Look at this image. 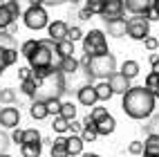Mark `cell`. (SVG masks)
Listing matches in <instances>:
<instances>
[{
	"instance_id": "obj_1",
	"label": "cell",
	"mask_w": 159,
	"mask_h": 157,
	"mask_svg": "<svg viewBox=\"0 0 159 157\" xmlns=\"http://www.w3.org/2000/svg\"><path fill=\"white\" fill-rule=\"evenodd\" d=\"M155 94L148 90L146 85H132L128 92L123 94L121 110L128 114L130 119H150L155 114Z\"/></svg>"
},
{
	"instance_id": "obj_2",
	"label": "cell",
	"mask_w": 159,
	"mask_h": 157,
	"mask_svg": "<svg viewBox=\"0 0 159 157\" xmlns=\"http://www.w3.org/2000/svg\"><path fill=\"white\" fill-rule=\"evenodd\" d=\"M54 54H56V43L52 38H43V40H38L36 49L27 56V63L31 67V76L36 81H43L45 76H49L54 72L52 70V56Z\"/></svg>"
},
{
	"instance_id": "obj_3",
	"label": "cell",
	"mask_w": 159,
	"mask_h": 157,
	"mask_svg": "<svg viewBox=\"0 0 159 157\" xmlns=\"http://www.w3.org/2000/svg\"><path fill=\"white\" fill-rule=\"evenodd\" d=\"M112 72H116V58L114 54L105 52L99 56H90V65H88V74L94 79H108Z\"/></svg>"
},
{
	"instance_id": "obj_4",
	"label": "cell",
	"mask_w": 159,
	"mask_h": 157,
	"mask_svg": "<svg viewBox=\"0 0 159 157\" xmlns=\"http://www.w3.org/2000/svg\"><path fill=\"white\" fill-rule=\"evenodd\" d=\"M103 29H90L85 36H83V54L88 56H99V54H105L108 49V38H105Z\"/></svg>"
},
{
	"instance_id": "obj_5",
	"label": "cell",
	"mask_w": 159,
	"mask_h": 157,
	"mask_svg": "<svg viewBox=\"0 0 159 157\" xmlns=\"http://www.w3.org/2000/svg\"><path fill=\"white\" fill-rule=\"evenodd\" d=\"M23 23H25V27L38 31V29H45L49 25V16H47L43 5H29L23 12Z\"/></svg>"
},
{
	"instance_id": "obj_6",
	"label": "cell",
	"mask_w": 159,
	"mask_h": 157,
	"mask_svg": "<svg viewBox=\"0 0 159 157\" xmlns=\"http://www.w3.org/2000/svg\"><path fill=\"white\" fill-rule=\"evenodd\" d=\"M125 36H130L132 40H143L150 36V20L146 16H132L128 18V29H125Z\"/></svg>"
},
{
	"instance_id": "obj_7",
	"label": "cell",
	"mask_w": 159,
	"mask_h": 157,
	"mask_svg": "<svg viewBox=\"0 0 159 157\" xmlns=\"http://www.w3.org/2000/svg\"><path fill=\"white\" fill-rule=\"evenodd\" d=\"M125 14V5L123 0H103V9H101V16L103 20H116V18H123Z\"/></svg>"
},
{
	"instance_id": "obj_8",
	"label": "cell",
	"mask_w": 159,
	"mask_h": 157,
	"mask_svg": "<svg viewBox=\"0 0 159 157\" xmlns=\"http://www.w3.org/2000/svg\"><path fill=\"white\" fill-rule=\"evenodd\" d=\"M125 12H130L132 16H148V12H152L155 0H123Z\"/></svg>"
},
{
	"instance_id": "obj_9",
	"label": "cell",
	"mask_w": 159,
	"mask_h": 157,
	"mask_svg": "<svg viewBox=\"0 0 159 157\" xmlns=\"http://www.w3.org/2000/svg\"><path fill=\"white\" fill-rule=\"evenodd\" d=\"M105 81L110 83V88H112L114 94H125V92L132 88V85H130V79L125 76V74H121V72H112Z\"/></svg>"
},
{
	"instance_id": "obj_10",
	"label": "cell",
	"mask_w": 159,
	"mask_h": 157,
	"mask_svg": "<svg viewBox=\"0 0 159 157\" xmlns=\"http://www.w3.org/2000/svg\"><path fill=\"white\" fill-rule=\"evenodd\" d=\"M76 99L81 106H85V108H92V106H97L99 103V97H97V90H94V85H81L76 90Z\"/></svg>"
},
{
	"instance_id": "obj_11",
	"label": "cell",
	"mask_w": 159,
	"mask_h": 157,
	"mask_svg": "<svg viewBox=\"0 0 159 157\" xmlns=\"http://www.w3.org/2000/svg\"><path fill=\"white\" fill-rule=\"evenodd\" d=\"M18 123H20V112H18V108L7 106V108L0 110V126H2V128H16Z\"/></svg>"
},
{
	"instance_id": "obj_12",
	"label": "cell",
	"mask_w": 159,
	"mask_h": 157,
	"mask_svg": "<svg viewBox=\"0 0 159 157\" xmlns=\"http://www.w3.org/2000/svg\"><path fill=\"white\" fill-rule=\"evenodd\" d=\"M67 29H70V25L65 20H54V23L47 25V34H49V38L54 40V43H58V40L67 38Z\"/></svg>"
},
{
	"instance_id": "obj_13",
	"label": "cell",
	"mask_w": 159,
	"mask_h": 157,
	"mask_svg": "<svg viewBox=\"0 0 159 157\" xmlns=\"http://www.w3.org/2000/svg\"><path fill=\"white\" fill-rule=\"evenodd\" d=\"M125 29H128V20L125 18H116V20H108L105 23V34L114 36V38L125 36Z\"/></svg>"
},
{
	"instance_id": "obj_14",
	"label": "cell",
	"mask_w": 159,
	"mask_h": 157,
	"mask_svg": "<svg viewBox=\"0 0 159 157\" xmlns=\"http://www.w3.org/2000/svg\"><path fill=\"white\" fill-rule=\"evenodd\" d=\"M16 61H18V49L16 47H0V72H5Z\"/></svg>"
},
{
	"instance_id": "obj_15",
	"label": "cell",
	"mask_w": 159,
	"mask_h": 157,
	"mask_svg": "<svg viewBox=\"0 0 159 157\" xmlns=\"http://www.w3.org/2000/svg\"><path fill=\"white\" fill-rule=\"evenodd\" d=\"M116 128V119L112 117V114H105L103 119L97 121V132H99V137H108V135H112Z\"/></svg>"
},
{
	"instance_id": "obj_16",
	"label": "cell",
	"mask_w": 159,
	"mask_h": 157,
	"mask_svg": "<svg viewBox=\"0 0 159 157\" xmlns=\"http://www.w3.org/2000/svg\"><path fill=\"white\" fill-rule=\"evenodd\" d=\"M99 137V132H97V121H94V119H90V114H88V117H85V121H83V130H81V139L83 141H94V139H97Z\"/></svg>"
},
{
	"instance_id": "obj_17",
	"label": "cell",
	"mask_w": 159,
	"mask_h": 157,
	"mask_svg": "<svg viewBox=\"0 0 159 157\" xmlns=\"http://www.w3.org/2000/svg\"><path fill=\"white\" fill-rule=\"evenodd\" d=\"M29 114H31V119H36V121L45 119V117H49L47 101H38V99H34V103L29 106Z\"/></svg>"
},
{
	"instance_id": "obj_18",
	"label": "cell",
	"mask_w": 159,
	"mask_h": 157,
	"mask_svg": "<svg viewBox=\"0 0 159 157\" xmlns=\"http://www.w3.org/2000/svg\"><path fill=\"white\" fill-rule=\"evenodd\" d=\"M52 157H70L67 153V137H56L52 141Z\"/></svg>"
},
{
	"instance_id": "obj_19",
	"label": "cell",
	"mask_w": 159,
	"mask_h": 157,
	"mask_svg": "<svg viewBox=\"0 0 159 157\" xmlns=\"http://www.w3.org/2000/svg\"><path fill=\"white\" fill-rule=\"evenodd\" d=\"M83 141L81 139V135H70L67 137V153H70V157H74V155H83Z\"/></svg>"
},
{
	"instance_id": "obj_20",
	"label": "cell",
	"mask_w": 159,
	"mask_h": 157,
	"mask_svg": "<svg viewBox=\"0 0 159 157\" xmlns=\"http://www.w3.org/2000/svg\"><path fill=\"white\" fill-rule=\"evenodd\" d=\"M143 155L159 157V135H148L143 141Z\"/></svg>"
},
{
	"instance_id": "obj_21",
	"label": "cell",
	"mask_w": 159,
	"mask_h": 157,
	"mask_svg": "<svg viewBox=\"0 0 159 157\" xmlns=\"http://www.w3.org/2000/svg\"><path fill=\"white\" fill-rule=\"evenodd\" d=\"M94 90H97V97H99V101H110V99H112V94H114L108 81H101V83H97V85H94Z\"/></svg>"
},
{
	"instance_id": "obj_22",
	"label": "cell",
	"mask_w": 159,
	"mask_h": 157,
	"mask_svg": "<svg viewBox=\"0 0 159 157\" xmlns=\"http://www.w3.org/2000/svg\"><path fill=\"white\" fill-rule=\"evenodd\" d=\"M121 74H125L130 81L134 76H139V63H137V61H123L121 63Z\"/></svg>"
},
{
	"instance_id": "obj_23",
	"label": "cell",
	"mask_w": 159,
	"mask_h": 157,
	"mask_svg": "<svg viewBox=\"0 0 159 157\" xmlns=\"http://www.w3.org/2000/svg\"><path fill=\"white\" fill-rule=\"evenodd\" d=\"M143 85L155 94V99H159V74L157 72H148V76L143 81Z\"/></svg>"
},
{
	"instance_id": "obj_24",
	"label": "cell",
	"mask_w": 159,
	"mask_h": 157,
	"mask_svg": "<svg viewBox=\"0 0 159 157\" xmlns=\"http://www.w3.org/2000/svg\"><path fill=\"white\" fill-rule=\"evenodd\" d=\"M38 85H40V81H36L34 76L20 81V90H23V94H27V97H34L36 90H38Z\"/></svg>"
},
{
	"instance_id": "obj_25",
	"label": "cell",
	"mask_w": 159,
	"mask_h": 157,
	"mask_svg": "<svg viewBox=\"0 0 159 157\" xmlns=\"http://www.w3.org/2000/svg\"><path fill=\"white\" fill-rule=\"evenodd\" d=\"M20 153H23V157H40V153H43V141L40 144H23L20 146Z\"/></svg>"
},
{
	"instance_id": "obj_26",
	"label": "cell",
	"mask_w": 159,
	"mask_h": 157,
	"mask_svg": "<svg viewBox=\"0 0 159 157\" xmlns=\"http://www.w3.org/2000/svg\"><path fill=\"white\" fill-rule=\"evenodd\" d=\"M11 23H16V18L11 16V12H9L7 2H0V27H2V29H7Z\"/></svg>"
},
{
	"instance_id": "obj_27",
	"label": "cell",
	"mask_w": 159,
	"mask_h": 157,
	"mask_svg": "<svg viewBox=\"0 0 159 157\" xmlns=\"http://www.w3.org/2000/svg\"><path fill=\"white\" fill-rule=\"evenodd\" d=\"M79 67L81 65H79V61L74 56H65V58H63V65H61V72H63V74H74Z\"/></svg>"
},
{
	"instance_id": "obj_28",
	"label": "cell",
	"mask_w": 159,
	"mask_h": 157,
	"mask_svg": "<svg viewBox=\"0 0 159 157\" xmlns=\"http://www.w3.org/2000/svg\"><path fill=\"white\" fill-rule=\"evenodd\" d=\"M40 141H43V137H40V132L36 128L23 130V144H40ZM23 144H20V146H23Z\"/></svg>"
},
{
	"instance_id": "obj_29",
	"label": "cell",
	"mask_w": 159,
	"mask_h": 157,
	"mask_svg": "<svg viewBox=\"0 0 159 157\" xmlns=\"http://www.w3.org/2000/svg\"><path fill=\"white\" fill-rule=\"evenodd\" d=\"M56 52L63 58H65V56H74V43L67 40V38L65 40H58V43H56Z\"/></svg>"
},
{
	"instance_id": "obj_30",
	"label": "cell",
	"mask_w": 159,
	"mask_h": 157,
	"mask_svg": "<svg viewBox=\"0 0 159 157\" xmlns=\"http://www.w3.org/2000/svg\"><path fill=\"white\" fill-rule=\"evenodd\" d=\"M61 117H65L67 121H70V119H76V106H74L72 101L63 103V106H61Z\"/></svg>"
},
{
	"instance_id": "obj_31",
	"label": "cell",
	"mask_w": 159,
	"mask_h": 157,
	"mask_svg": "<svg viewBox=\"0 0 159 157\" xmlns=\"http://www.w3.org/2000/svg\"><path fill=\"white\" fill-rule=\"evenodd\" d=\"M14 101H16V90H14V88L0 90V103H5V106H11Z\"/></svg>"
},
{
	"instance_id": "obj_32",
	"label": "cell",
	"mask_w": 159,
	"mask_h": 157,
	"mask_svg": "<svg viewBox=\"0 0 159 157\" xmlns=\"http://www.w3.org/2000/svg\"><path fill=\"white\" fill-rule=\"evenodd\" d=\"M67 126H70V121H67L65 117H61V114H56V117H54V123H52V128H54L58 135H63V132H67Z\"/></svg>"
},
{
	"instance_id": "obj_33",
	"label": "cell",
	"mask_w": 159,
	"mask_h": 157,
	"mask_svg": "<svg viewBox=\"0 0 159 157\" xmlns=\"http://www.w3.org/2000/svg\"><path fill=\"white\" fill-rule=\"evenodd\" d=\"M83 29L79 27V25H74V27H70L67 29V40H72V43H76V40H83Z\"/></svg>"
},
{
	"instance_id": "obj_34",
	"label": "cell",
	"mask_w": 159,
	"mask_h": 157,
	"mask_svg": "<svg viewBox=\"0 0 159 157\" xmlns=\"http://www.w3.org/2000/svg\"><path fill=\"white\" fill-rule=\"evenodd\" d=\"M105 114H110V112H108V108H103V106H92L90 108V119H94V121L103 119Z\"/></svg>"
},
{
	"instance_id": "obj_35",
	"label": "cell",
	"mask_w": 159,
	"mask_h": 157,
	"mask_svg": "<svg viewBox=\"0 0 159 157\" xmlns=\"http://www.w3.org/2000/svg\"><path fill=\"white\" fill-rule=\"evenodd\" d=\"M36 45H38V40H36V38H31V40H25V43L20 45V54H23V56L27 58V56L31 54V52L36 49Z\"/></svg>"
},
{
	"instance_id": "obj_36",
	"label": "cell",
	"mask_w": 159,
	"mask_h": 157,
	"mask_svg": "<svg viewBox=\"0 0 159 157\" xmlns=\"http://www.w3.org/2000/svg\"><path fill=\"white\" fill-rule=\"evenodd\" d=\"M146 132L148 135H159V114H152L150 121L146 126Z\"/></svg>"
},
{
	"instance_id": "obj_37",
	"label": "cell",
	"mask_w": 159,
	"mask_h": 157,
	"mask_svg": "<svg viewBox=\"0 0 159 157\" xmlns=\"http://www.w3.org/2000/svg\"><path fill=\"white\" fill-rule=\"evenodd\" d=\"M85 7L90 9L92 14H99V16H101V9H103V0H85Z\"/></svg>"
},
{
	"instance_id": "obj_38",
	"label": "cell",
	"mask_w": 159,
	"mask_h": 157,
	"mask_svg": "<svg viewBox=\"0 0 159 157\" xmlns=\"http://www.w3.org/2000/svg\"><path fill=\"white\" fill-rule=\"evenodd\" d=\"M61 106H63L61 99H49V101H47V110H49V114H61Z\"/></svg>"
},
{
	"instance_id": "obj_39",
	"label": "cell",
	"mask_w": 159,
	"mask_h": 157,
	"mask_svg": "<svg viewBox=\"0 0 159 157\" xmlns=\"http://www.w3.org/2000/svg\"><path fill=\"white\" fill-rule=\"evenodd\" d=\"M0 47H14V36L7 34L5 29L0 31Z\"/></svg>"
},
{
	"instance_id": "obj_40",
	"label": "cell",
	"mask_w": 159,
	"mask_h": 157,
	"mask_svg": "<svg viewBox=\"0 0 159 157\" xmlns=\"http://www.w3.org/2000/svg\"><path fill=\"white\" fill-rule=\"evenodd\" d=\"M7 7H9V12H11V16H14V18L23 16V9H20L18 0H7Z\"/></svg>"
},
{
	"instance_id": "obj_41",
	"label": "cell",
	"mask_w": 159,
	"mask_h": 157,
	"mask_svg": "<svg viewBox=\"0 0 159 157\" xmlns=\"http://www.w3.org/2000/svg\"><path fill=\"white\" fill-rule=\"evenodd\" d=\"M128 153L130 155H143V141H130Z\"/></svg>"
},
{
	"instance_id": "obj_42",
	"label": "cell",
	"mask_w": 159,
	"mask_h": 157,
	"mask_svg": "<svg viewBox=\"0 0 159 157\" xmlns=\"http://www.w3.org/2000/svg\"><path fill=\"white\" fill-rule=\"evenodd\" d=\"M9 141H11V137H9V135H7L5 130H0V153H7Z\"/></svg>"
},
{
	"instance_id": "obj_43",
	"label": "cell",
	"mask_w": 159,
	"mask_h": 157,
	"mask_svg": "<svg viewBox=\"0 0 159 157\" xmlns=\"http://www.w3.org/2000/svg\"><path fill=\"white\" fill-rule=\"evenodd\" d=\"M143 47H146L148 52H155V49L159 47V40L152 38V36H148V38H143Z\"/></svg>"
},
{
	"instance_id": "obj_44",
	"label": "cell",
	"mask_w": 159,
	"mask_h": 157,
	"mask_svg": "<svg viewBox=\"0 0 159 157\" xmlns=\"http://www.w3.org/2000/svg\"><path fill=\"white\" fill-rule=\"evenodd\" d=\"M67 130L72 135H79L83 130V121H76V119H70V126H67Z\"/></svg>"
},
{
	"instance_id": "obj_45",
	"label": "cell",
	"mask_w": 159,
	"mask_h": 157,
	"mask_svg": "<svg viewBox=\"0 0 159 157\" xmlns=\"http://www.w3.org/2000/svg\"><path fill=\"white\" fill-rule=\"evenodd\" d=\"M31 76V67L27 65V67H18V79L20 81H25V79H29Z\"/></svg>"
},
{
	"instance_id": "obj_46",
	"label": "cell",
	"mask_w": 159,
	"mask_h": 157,
	"mask_svg": "<svg viewBox=\"0 0 159 157\" xmlns=\"http://www.w3.org/2000/svg\"><path fill=\"white\" fill-rule=\"evenodd\" d=\"M11 141L23 144V130H20V128H14V132H11Z\"/></svg>"
},
{
	"instance_id": "obj_47",
	"label": "cell",
	"mask_w": 159,
	"mask_h": 157,
	"mask_svg": "<svg viewBox=\"0 0 159 157\" xmlns=\"http://www.w3.org/2000/svg\"><path fill=\"white\" fill-rule=\"evenodd\" d=\"M92 16H94V14L90 12V9H88V7H83V9H81V12H79V18H81V20H90Z\"/></svg>"
},
{
	"instance_id": "obj_48",
	"label": "cell",
	"mask_w": 159,
	"mask_h": 157,
	"mask_svg": "<svg viewBox=\"0 0 159 157\" xmlns=\"http://www.w3.org/2000/svg\"><path fill=\"white\" fill-rule=\"evenodd\" d=\"M67 0H43V5H49V7H56V5H63Z\"/></svg>"
},
{
	"instance_id": "obj_49",
	"label": "cell",
	"mask_w": 159,
	"mask_h": 157,
	"mask_svg": "<svg viewBox=\"0 0 159 157\" xmlns=\"http://www.w3.org/2000/svg\"><path fill=\"white\" fill-rule=\"evenodd\" d=\"M5 31H7V34H11V36H14V34H16V31H18V27H16V23H11V25H9V27H7Z\"/></svg>"
},
{
	"instance_id": "obj_50",
	"label": "cell",
	"mask_w": 159,
	"mask_h": 157,
	"mask_svg": "<svg viewBox=\"0 0 159 157\" xmlns=\"http://www.w3.org/2000/svg\"><path fill=\"white\" fill-rule=\"evenodd\" d=\"M150 72H157V74H159V61L152 63V70H150Z\"/></svg>"
},
{
	"instance_id": "obj_51",
	"label": "cell",
	"mask_w": 159,
	"mask_h": 157,
	"mask_svg": "<svg viewBox=\"0 0 159 157\" xmlns=\"http://www.w3.org/2000/svg\"><path fill=\"white\" fill-rule=\"evenodd\" d=\"M81 157H101V155H97V153H83Z\"/></svg>"
},
{
	"instance_id": "obj_52",
	"label": "cell",
	"mask_w": 159,
	"mask_h": 157,
	"mask_svg": "<svg viewBox=\"0 0 159 157\" xmlns=\"http://www.w3.org/2000/svg\"><path fill=\"white\" fill-rule=\"evenodd\" d=\"M152 7H155V12H157V18H159V0H155V5H152Z\"/></svg>"
},
{
	"instance_id": "obj_53",
	"label": "cell",
	"mask_w": 159,
	"mask_h": 157,
	"mask_svg": "<svg viewBox=\"0 0 159 157\" xmlns=\"http://www.w3.org/2000/svg\"><path fill=\"white\" fill-rule=\"evenodd\" d=\"M155 61H159V54H150V63H155Z\"/></svg>"
},
{
	"instance_id": "obj_54",
	"label": "cell",
	"mask_w": 159,
	"mask_h": 157,
	"mask_svg": "<svg viewBox=\"0 0 159 157\" xmlns=\"http://www.w3.org/2000/svg\"><path fill=\"white\" fill-rule=\"evenodd\" d=\"M29 5H43V0H29Z\"/></svg>"
},
{
	"instance_id": "obj_55",
	"label": "cell",
	"mask_w": 159,
	"mask_h": 157,
	"mask_svg": "<svg viewBox=\"0 0 159 157\" xmlns=\"http://www.w3.org/2000/svg\"><path fill=\"white\" fill-rule=\"evenodd\" d=\"M0 157H11V155H9V153H0Z\"/></svg>"
},
{
	"instance_id": "obj_56",
	"label": "cell",
	"mask_w": 159,
	"mask_h": 157,
	"mask_svg": "<svg viewBox=\"0 0 159 157\" xmlns=\"http://www.w3.org/2000/svg\"><path fill=\"white\" fill-rule=\"evenodd\" d=\"M141 157H152V155H141Z\"/></svg>"
},
{
	"instance_id": "obj_57",
	"label": "cell",
	"mask_w": 159,
	"mask_h": 157,
	"mask_svg": "<svg viewBox=\"0 0 159 157\" xmlns=\"http://www.w3.org/2000/svg\"><path fill=\"white\" fill-rule=\"evenodd\" d=\"M0 76H2V72H0Z\"/></svg>"
},
{
	"instance_id": "obj_58",
	"label": "cell",
	"mask_w": 159,
	"mask_h": 157,
	"mask_svg": "<svg viewBox=\"0 0 159 157\" xmlns=\"http://www.w3.org/2000/svg\"><path fill=\"white\" fill-rule=\"evenodd\" d=\"M0 31H2V27H0Z\"/></svg>"
}]
</instances>
